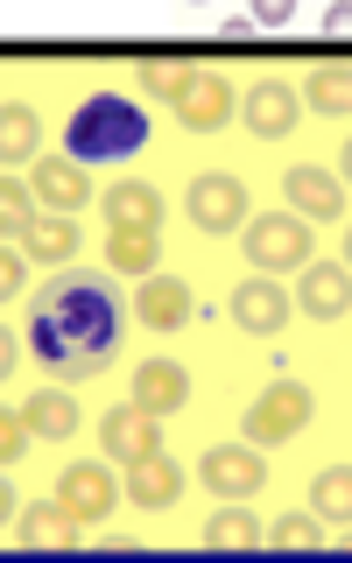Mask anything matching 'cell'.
Listing matches in <instances>:
<instances>
[{
    "instance_id": "cell-1",
    "label": "cell",
    "mask_w": 352,
    "mask_h": 563,
    "mask_svg": "<svg viewBox=\"0 0 352 563\" xmlns=\"http://www.w3.org/2000/svg\"><path fill=\"white\" fill-rule=\"evenodd\" d=\"M120 331H128V310H120L113 275H99V268H64L29 303V352L50 380L106 374L120 360Z\"/></svg>"
},
{
    "instance_id": "cell-2",
    "label": "cell",
    "mask_w": 352,
    "mask_h": 563,
    "mask_svg": "<svg viewBox=\"0 0 352 563\" xmlns=\"http://www.w3.org/2000/svg\"><path fill=\"white\" fill-rule=\"evenodd\" d=\"M141 148H148V113L128 92H92L64 128V155L78 163H128Z\"/></svg>"
},
{
    "instance_id": "cell-3",
    "label": "cell",
    "mask_w": 352,
    "mask_h": 563,
    "mask_svg": "<svg viewBox=\"0 0 352 563\" xmlns=\"http://www.w3.org/2000/svg\"><path fill=\"white\" fill-rule=\"evenodd\" d=\"M240 246H246V261H254L261 275H282V268H304L310 261V219L304 211H261V219H246L240 225Z\"/></svg>"
},
{
    "instance_id": "cell-4",
    "label": "cell",
    "mask_w": 352,
    "mask_h": 563,
    "mask_svg": "<svg viewBox=\"0 0 352 563\" xmlns=\"http://www.w3.org/2000/svg\"><path fill=\"white\" fill-rule=\"evenodd\" d=\"M184 211H190V225H205V233H240L246 225V184L226 176V169H205V176H190Z\"/></svg>"
},
{
    "instance_id": "cell-5",
    "label": "cell",
    "mask_w": 352,
    "mask_h": 563,
    "mask_svg": "<svg viewBox=\"0 0 352 563\" xmlns=\"http://www.w3.org/2000/svg\"><path fill=\"white\" fill-rule=\"evenodd\" d=\"M310 409H317V395L304 380H275L268 395L246 409V444H282V437H296L310 422Z\"/></svg>"
},
{
    "instance_id": "cell-6",
    "label": "cell",
    "mask_w": 352,
    "mask_h": 563,
    "mask_svg": "<svg viewBox=\"0 0 352 563\" xmlns=\"http://www.w3.org/2000/svg\"><path fill=\"white\" fill-rule=\"evenodd\" d=\"M198 479L219 493V500H254V493L268 486V457H261V444H211Z\"/></svg>"
},
{
    "instance_id": "cell-7",
    "label": "cell",
    "mask_w": 352,
    "mask_h": 563,
    "mask_svg": "<svg viewBox=\"0 0 352 563\" xmlns=\"http://www.w3.org/2000/svg\"><path fill=\"white\" fill-rule=\"evenodd\" d=\"M57 500H64L78 521H106V515L120 507V479L99 465V457H70L64 479H57Z\"/></svg>"
},
{
    "instance_id": "cell-8",
    "label": "cell",
    "mask_w": 352,
    "mask_h": 563,
    "mask_svg": "<svg viewBox=\"0 0 352 563\" xmlns=\"http://www.w3.org/2000/svg\"><path fill=\"white\" fill-rule=\"evenodd\" d=\"M282 198L304 211L310 225H331V219H345V176H339V169L296 163V169H282Z\"/></svg>"
},
{
    "instance_id": "cell-9",
    "label": "cell",
    "mask_w": 352,
    "mask_h": 563,
    "mask_svg": "<svg viewBox=\"0 0 352 563\" xmlns=\"http://www.w3.org/2000/svg\"><path fill=\"white\" fill-rule=\"evenodd\" d=\"M226 310H233V324H240V331H254V339H275V331L289 324V289H282V282H268V275L233 282Z\"/></svg>"
},
{
    "instance_id": "cell-10",
    "label": "cell",
    "mask_w": 352,
    "mask_h": 563,
    "mask_svg": "<svg viewBox=\"0 0 352 563\" xmlns=\"http://www.w3.org/2000/svg\"><path fill=\"white\" fill-rule=\"evenodd\" d=\"M296 310L331 324V317L352 310V268L345 261H304V282H296Z\"/></svg>"
},
{
    "instance_id": "cell-11",
    "label": "cell",
    "mask_w": 352,
    "mask_h": 563,
    "mask_svg": "<svg viewBox=\"0 0 352 563\" xmlns=\"http://www.w3.org/2000/svg\"><path fill=\"white\" fill-rule=\"evenodd\" d=\"M190 310H198L190 282H176V275H141V289H134V317H141L148 331H184V324H190Z\"/></svg>"
},
{
    "instance_id": "cell-12",
    "label": "cell",
    "mask_w": 352,
    "mask_h": 563,
    "mask_svg": "<svg viewBox=\"0 0 352 563\" xmlns=\"http://www.w3.org/2000/svg\"><path fill=\"white\" fill-rule=\"evenodd\" d=\"M240 128H246V134H261V141H282V134L296 128V85H282V78L246 85V99H240Z\"/></svg>"
},
{
    "instance_id": "cell-13",
    "label": "cell",
    "mask_w": 352,
    "mask_h": 563,
    "mask_svg": "<svg viewBox=\"0 0 352 563\" xmlns=\"http://www.w3.org/2000/svg\"><path fill=\"white\" fill-rule=\"evenodd\" d=\"M35 198L50 211H70V219H78V205H92V163H78V155L35 163Z\"/></svg>"
},
{
    "instance_id": "cell-14",
    "label": "cell",
    "mask_w": 352,
    "mask_h": 563,
    "mask_svg": "<svg viewBox=\"0 0 352 563\" xmlns=\"http://www.w3.org/2000/svg\"><path fill=\"white\" fill-rule=\"evenodd\" d=\"M128 401H141L148 416H176L190 401V374L176 360H141L134 380H128Z\"/></svg>"
},
{
    "instance_id": "cell-15",
    "label": "cell",
    "mask_w": 352,
    "mask_h": 563,
    "mask_svg": "<svg viewBox=\"0 0 352 563\" xmlns=\"http://www.w3.org/2000/svg\"><path fill=\"white\" fill-rule=\"evenodd\" d=\"M176 120H184V134H219L226 120H233V85H226L219 70H198L190 92L176 99Z\"/></svg>"
},
{
    "instance_id": "cell-16",
    "label": "cell",
    "mask_w": 352,
    "mask_h": 563,
    "mask_svg": "<svg viewBox=\"0 0 352 563\" xmlns=\"http://www.w3.org/2000/svg\"><path fill=\"white\" fill-rule=\"evenodd\" d=\"M99 444L120 457V465H134V457H148V451H163V430H155V416L141 409V401H128V409H113L99 422Z\"/></svg>"
},
{
    "instance_id": "cell-17",
    "label": "cell",
    "mask_w": 352,
    "mask_h": 563,
    "mask_svg": "<svg viewBox=\"0 0 352 563\" xmlns=\"http://www.w3.org/2000/svg\"><path fill=\"white\" fill-rule=\"evenodd\" d=\"M14 542H22V550H78V515H70L64 500H29Z\"/></svg>"
},
{
    "instance_id": "cell-18",
    "label": "cell",
    "mask_w": 352,
    "mask_h": 563,
    "mask_svg": "<svg viewBox=\"0 0 352 563\" xmlns=\"http://www.w3.org/2000/svg\"><path fill=\"white\" fill-rule=\"evenodd\" d=\"M128 500L134 507H176V500H184V465L163 457V451L134 457V465H128Z\"/></svg>"
},
{
    "instance_id": "cell-19",
    "label": "cell",
    "mask_w": 352,
    "mask_h": 563,
    "mask_svg": "<svg viewBox=\"0 0 352 563\" xmlns=\"http://www.w3.org/2000/svg\"><path fill=\"white\" fill-rule=\"evenodd\" d=\"M155 261H163V233L155 225H113L106 233V268L113 275H155Z\"/></svg>"
},
{
    "instance_id": "cell-20",
    "label": "cell",
    "mask_w": 352,
    "mask_h": 563,
    "mask_svg": "<svg viewBox=\"0 0 352 563\" xmlns=\"http://www.w3.org/2000/svg\"><path fill=\"white\" fill-rule=\"evenodd\" d=\"M35 148H43V120H35V106L8 99V113H0V163H8V169H35Z\"/></svg>"
},
{
    "instance_id": "cell-21",
    "label": "cell",
    "mask_w": 352,
    "mask_h": 563,
    "mask_svg": "<svg viewBox=\"0 0 352 563\" xmlns=\"http://www.w3.org/2000/svg\"><path fill=\"white\" fill-rule=\"evenodd\" d=\"M29 422H35V437H50V444H70L78 437V395H64V387H43V395H29V409H22Z\"/></svg>"
},
{
    "instance_id": "cell-22",
    "label": "cell",
    "mask_w": 352,
    "mask_h": 563,
    "mask_svg": "<svg viewBox=\"0 0 352 563\" xmlns=\"http://www.w3.org/2000/svg\"><path fill=\"white\" fill-rule=\"evenodd\" d=\"M261 542H268V536H261V521L246 515L240 500H226L219 515L205 521V550H240V556H246V550H261Z\"/></svg>"
},
{
    "instance_id": "cell-23",
    "label": "cell",
    "mask_w": 352,
    "mask_h": 563,
    "mask_svg": "<svg viewBox=\"0 0 352 563\" xmlns=\"http://www.w3.org/2000/svg\"><path fill=\"white\" fill-rule=\"evenodd\" d=\"M310 515L317 521H352V465H324V472H317V479H310Z\"/></svg>"
},
{
    "instance_id": "cell-24",
    "label": "cell",
    "mask_w": 352,
    "mask_h": 563,
    "mask_svg": "<svg viewBox=\"0 0 352 563\" xmlns=\"http://www.w3.org/2000/svg\"><path fill=\"white\" fill-rule=\"evenodd\" d=\"M99 205H106V219H113V225H163V198H155L148 184H113Z\"/></svg>"
},
{
    "instance_id": "cell-25",
    "label": "cell",
    "mask_w": 352,
    "mask_h": 563,
    "mask_svg": "<svg viewBox=\"0 0 352 563\" xmlns=\"http://www.w3.org/2000/svg\"><path fill=\"white\" fill-rule=\"evenodd\" d=\"M22 246L35 261H78V225H70V211H50V219H35Z\"/></svg>"
},
{
    "instance_id": "cell-26",
    "label": "cell",
    "mask_w": 352,
    "mask_h": 563,
    "mask_svg": "<svg viewBox=\"0 0 352 563\" xmlns=\"http://www.w3.org/2000/svg\"><path fill=\"white\" fill-rule=\"evenodd\" d=\"M304 106L310 113H324V120H345L352 113V70H310V85H304Z\"/></svg>"
},
{
    "instance_id": "cell-27",
    "label": "cell",
    "mask_w": 352,
    "mask_h": 563,
    "mask_svg": "<svg viewBox=\"0 0 352 563\" xmlns=\"http://www.w3.org/2000/svg\"><path fill=\"white\" fill-rule=\"evenodd\" d=\"M268 542H275V550H324V542H331V521H317V515H282V521L268 528Z\"/></svg>"
},
{
    "instance_id": "cell-28",
    "label": "cell",
    "mask_w": 352,
    "mask_h": 563,
    "mask_svg": "<svg viewBox=\"0 0 352 563\" xmlns=\"http://www.w3.org/2000/svg\"><path fill=\"white\" fill-rule=\"evenodd\" d=\"M190 78H198L190 64H141V92H148V99H169V106L190 92Z\"/></svg>"
},
{
    "instance_id": "cell-29",
    "label": "cell",
    "mask_w": 352,
    "mask_h": 563,
    "mask_svg": "<svg viewBox=\"0 0 352 563\" xmlns=\"http://www.w3.org/2000/svg\"><path fill=\"white\" fill-rule=\"evenodd\" d=\"M0 219H8V233H29L35 225V184H0Z\"/></svg>"
},
{
    "instance_id": "cell-30",
    "label": "cell",
    "mask_w": 352,
    "mask_h": 563,
    "mask_svg": "<svg viewBox=\"0 0 352 563\" xmlns=\"http://www.w3.org/2000/svg\"><path fill=\"white\" fill-rule=\"evenodd\" d=\"M29 451H35V422L29 416H8V422H0V457H8V465H22Z\"/></svg>"
},
{
    "instance_id": "cell-31",
    "label": "cell",
    "mask_w": 352,
    "mask_h": 563,
    "mask_svg": "<svg viewBox=\"0 0 352 563\" xmlns=\"http://www.w3.org/2000/svg\"><path fill=\"white\" fill-rule=\"evenodd\" d=\"M296 22V0H254V29H289Z\"/></svg>"
},
{
    "instance_id": "cell-32",
    "label": "cell",
    "mask_w": 352,
    "mask_h": 563,
    "mask_svg": "<svg viewBox=\"0 0 352 563\" xmlns=\"http://www.w3.org/2000/svg\"><path fill=\"white\" fill-rule=\"evenodd\" d=\"M0 282H8V296H14V289H22V282H29V261L14 254V246H8V254H0Z\"/></svg>"
},
{
    "instance_id": "cell-33",
    "label": "cell",
    "mask_w": 352,
    "mask_h": 563,
    "mask_svg": "<svg viewBox=\"0 0 352 563\" xmlns=\"http://www.w3.org/2000/svg\"><path fill=\"white\" fill-rule=\"evenodd\" d=\"M324 35H339V43L352 35V0H339V8H324Z\"/></svg>"
},
{
    "instance_id": "cell-34",
    "label": "cell",
    "mask_w": 352,
    "mask_h": 563,
    "mask_svg": "<svg viewBox=\"0 0 352 563\" xmlns=\"http://www.w3.org/2000/svg\"><path fill=\"white\" fill-rule=\"evenodd\" d=\"M219 35H226V43H246V35H254V14H226Z\"/></svg>"
},
{
    "instance_id": "cell-35",
    "label": "cell",
    "mask_w": 352,
    "mask_h": 563,
    "mask_svg": "<svg viewBox=\"0 0 352 563\" xmlns=\"http://www.w3.org/2000/svg\"><path fill=\"white\" fill-rule=\"evenodd\" d=\"M331 542H339V550L352 556V521H345V528H339V536H331Z\"/></svg>"
},
{
    "instance_id": "cell-36",
    "label": "cell",
    "mask_w": 352,
    "mask_h": 563,
    "mask_svg": "<svg viewBox=\"0 0 352 563\" xmlns=\"http://www.w3.org/2000/svg\"><path fill=\"white\" fill-rule=\"evenodd\" d=\"M339 176H345V184H352V141H345V155H339Z\"/></svg>"
},
{
    "instance_id": "cell-37",
    "label": "cell",
    "mask_w": 352,
    "mask_h": 563,
    "mask_svg": "<svg viewBox=\"0 0 352 563\" xmlns=\"http://www.w3.org/2000/svg\"><path fill=\"white\" fill-rule=\"evenodd\" d=\"M345 268H352V225H345Z\"/></svg>"
}]
</instances>
